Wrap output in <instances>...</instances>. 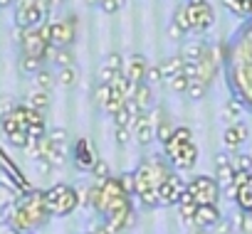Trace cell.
<instances>
[{"label":"cell","mask_w":252,"mask_h":234,"mask_svg":"<svg viewBox=\"0 0 252 234\" xmlns=\"http://www.w3.org/2000/svg\"><path fill=\"white\" fill-rule=\"evenodd\" d=\"M166 158V156H163ZM161 156H154V158H146L136 170H134V182H136V197L146 205V207H156L161 205L158 202V185L161 180L173 170L168 160H163Z\"/></svg>","instance_id":"cell-1"},{"label":"cell","mask_w":252,"mask_h":234,"mask_svg":"<svg viewBox=\"0 0 252 234\" xmlns=\"http://www.w3.org/2000/svg\"><path fill=\"white\" fill-rule=\"evenodd\" d=\"M50 212H47V205H45V192L35 190L30 195H25L15 209H13V217H10V224L15 232H32L42 224L50 222Z\"/></svg>","instance_id":"cell-2"},{"label":"cell","mask_w":252,"mask_h":234,"mask_svg":"<svg viewBox=\"0 0 252 234\" xmlns=\"http://www.w3.org/2000/svg\"><path fill=\"white\" fill-rule=\"evenodd\" d=\"M163 156L171 163V168L186 173L193 170V165L198 163V146L193 143V133L186 126L173 129V136L163 143Z\"/></svg>","instance_id":"cell-3"},{"label":"cell","mask_w":252,"mask_h":234,"mask_svg":"<svg viewBox=\"0 0 252 234\" xmlns=\"http://www.w3.org/2000/svg\"><path fill=\"white\" fill-rule=\"evenodd\" d=\"M45 205H47V212L52 217H67L79 207V192L72 185L57 182V185L45 190Z\"/></svg>","instance_id":"cell-4"},{"label":"cell","mask_w":252,"mask_h":234,"mask_svg":"<svg viewBox=\"0 0 252 234\" xmlns=\"http://www.w3.org/2000/svg\"><path fill=\"white\" fill-rule=\"evenodd\" d=\"M186 190L198 205H218L222 197V185L210 175H195L193 180H188Z\"/></svg>","instance_id":"cell-5"},{"label":"cell","mask_w":252,"mask_h":234,"mask_svg":"<svg viewBox=\"0 0 252 234\" xmlns=\"http://www.w3.org/2000/svg\"><path fill=\"white\" fill-rule=\"evenodd\" d=\"M186 10H188V20H190V32H205L213 27L215 15L205 0H188Z\"/></svg>","instance_id":"cell-6"},{"label":"cell","mask_w":252,"mask_h":234,"mask_svg":"<svg viewBox=\"0 0 252 234\" xmlns=\"http://www.w3.org/2000/svg\"><path fill=\"white\" fill-rule=\"evenodd\" d=\"M20 47H23V54H30V57H40V59H45L50 42H47V37L42 35V30H40V25H37V27H28V30H23V35H20Z\"/></svg>","instance_id":"cell-7"},{"label":"cell","mask_w":252,"mask_h":234,"mask_svg":"<svg viewBox=\"0 0 252 234\" xmlns=\"http://www.w3.org/2000/svg\"><path fill=\"white\" fill-rule=\"evenodd\" d=\"M186 185H188V182H183V180H181V175H176V173L171 170V173L161 180V185H158V202H161V205H166V207L178 205L181 195L186 192Z\"/></svg>","instance_id":"cell-8"},{"label":"cell","mask_w":252,"mask_h":234,"mask_svg":"<svg viewBox=\"0 0 252 234\" xmlns=\"http://www.w3.org/2000/svg\"><path fill=\"white\" fill-rule=\"evenodd\" d=\"M47 20V15L37 8L35 0L30 3H15V25L20 30H28V27H37Z\"/></svg>","instance_id":"cell-9"},{"label":"cell","mask_w":252,"mask_h":234,"mask_svg":"<svg viewBox=\"0 0 252 234\" xmlns=\"http://www.w3.org/2000/svg\"><path fill=\"white\" fill-rule=\"evenodd\" d=\"M77 32V20L74 18H62L50 23V45L55 47H69Z\"/></svg>","instance_id":"cell-10"},{"label":"cell","mask_w":252,"mask_h":234,"mask_svg":"<svg viewBox=\"0 0 252 234\" xmlns=\"http://www.w3.org/2000/svg\"><path fill=\"white\" fill-rule=\"evenodd\" d=\"M96 160H99V153H96L94 143L89 138H79L74 143V165L82 173H92L94 165H96Z\"/></svg>","instance_id":"cell-11"},{"label":"cell","mask_w":252,"mask_h":234,"mask_svg":"<svg viewBox=\"0 0 252 234\" xmlns=\"http://www.w3.org/2000/svg\"><path fill=\"white\" fill-rule=\"evenodd\" d=\"M131 133H134L136 143H141V146L154 143V138H156V121H154V116H151L149 111H141L136 119H134Z\"/></svg>","instance_id":"cell-12"},{"label":"cell","mask_w":252,"mask_h":234,"mask_svg":"<svg viewBox=\"0 0 252 234\" xmlns=\"http://www.w3.org/2000/svg\"><path fill=\"white\" fill-rule=\"evenodd\" d=\"M146 69H149V62H146L144 54H129L126 62H124V67H121L124 77L129 79L131 84H136V86L146 79Z\"/></svg>","instance_id":"cell-13"},{"label":"cell","mask_w":252,"mask_h":234,"mask_svg":"<svg viewBox=\"0 0 252 234\" xmlns=\"http://www.w3.org/2000/svg\"><path fill=\"white\" fill-rule=\"evenodd\" d=\"M220 219H222V214H220L218 205H198V209H195V214H193L190 222L198 229H213Z\"/></svg>","instance_id":"cell-14"},{"label":"cell","mask_w":252,"mask_h":234,"mask_svg":"<svg viewBox=\"0 0 252 234\" xmlns=\"http://www.w3.org/2000/svg\"><path fill=\"white\" fill-rule=\"evenodd\" d=\"M245 141H247V126L240 124V121H232V124L225 129V133H222V146H225V151H237Z\"/></svg>","instance_id":"cell-15"},{"label":"cell","mask_w":252,"mask_h":234,"mask_svg":"<svg viewBox=\"0 0 252 234\" xmlns=\"http://www.w3.org/2000/svg\"><path fill=\"white\" fill-rule=\"evenodd\" d=\"M232 175H235V168H232V158L227 153H218L215 156V178L220 185H227L232 182Z\"/></svg>","instance_id":"cell-16"},{"label":"cell","mask_w":252,"mask_h":234,"mask_svg":"<svg viewBox=\"0 0 252 234\" xmlns=\"http://www.w3.org/2000/svg\"><path fill=\"white\" fill-rule=\"evenodd\" d=\"M121 67H124V62H121V54H109L106 59H104V64H101V69H99V81H104V84H111V79L116 77V74H121Z\"/></svg>","instance_id":"cell-17"},{"label":"cell","mask_w":252,"mask_h":234,"mask_svg":"<svg viewBox=\"0 0 252 234\" xmlns=\"http://www.w3.org/2000/svg\"><path fill=\"white\" fill-rule=\"evenodd\" d=\"M183 57L181 54H176V57H168V59H163L158 67H161V74H163V79L168 81V79H173V77H178V74H183Z\"/></svg>","instance_id":"cell-18"},{"label":"cell","mask_w":252,"mask_h":234,"mask_svg":"<svg viewBox=\"0 0 252 234\" xmlns=\"http://www.w3.org/2000/svg\"><path fill=\"white\" fill-rule=\"evenodd\" d=\"M136 104H139V108L141 111H149V106L154 104V86L151 84H146V81H141L139 86H136V91H134V96H131Z\"/></svg>","instance_id":"cell-19"},{"label":"cell","mask_w":252,"mask_h":234,"mask_svg":"<svg viewBox=\"0 0 252 234\" xmlns=\"http://www.w3.org/2000/svg\"><path fill=\"white\" fill-rule=\"evenodd\" d=\"M176 207H178L181 217H183L186 222H190V219H193V214H195V209H198V202H195V200L188 195V190H186V192L181 195V200H178V205H176Z\"/></svg>","instance_id":"cell-20"},{"label":"cell","mask_w":252,"mask_h":234,"mask_svg":"<svg viewBox=\"0 0 252 234\" xmlns=\"http://www.w3.org/2000/svg\"><path fill=\"white\" fill-rule=\"evenodd\" d=\"M235 205L240 207V212H250V209H252V185H250V180H247V185L237 187Z\"/></svg>","instance_id":"cell-21"},{"label":"cell","mask_w":252,"mask_h":234,"mask_svg":"<svg viewBox=\"0 0 252 234\" xmlns=\"http://www.w3.org/2000/svg\"><path fill=\"white\" fill-rule=\"evenodd\" d=\"M124 104H126V96H124L119 89L111 86V94H109V99L104 101V111H106L109 116H114L119 108H124Z\"/></svg>","instance_id":"cell-22"},{"label":"cell","mask_w":252,"mask_h":234,"mask_svg":"<svg viewBox=\"0 0 252 234\" xmlns=\"http://www.w3.org/2000/svg\"><path fill=\"white\" fill-rule=\"evenodd\" d=\"M205 45L203 42H188L186 47H183V52H181V57H183V62H198L203 54H205Z\"/></svg>","instance_id":"cell-23"},{"label":"cell","mask_w":252,"mask_h":234,"mask_svg":"<svg viewBox=\"0 0 252 234\" xmlns=\"http://www.w3.org/2000/svg\"><path fill=\"white\" fill-rule=\"evenodd\" d=\"M208 94V81H203V79H198V77H193L190 81H188V89H186V96H190L193 101H200L203 96Z\"/></svg>","instance_id":"cell-24"},{"label":"cell","mask_w":252,"mask_h":234,"mask_svg":"<svg viewBox=\"0 0 252 234\" xmlns=\"http://www.w3.org/2000/svg\"><path fill=\"white\" fill-rule=\"evenodd\" d=\"M28 104L32 106V108H37V111H45L47 106H50V94L45 91V89H32L30 91V96H28Z\"/></svg>","instance_id":"cell-25"},{"label":"cell","mask_w":252,"mask_h":234,"mask_svg":"<svg viewBox=\"0 0 252 234\" xmlns=\"http://www.w3.org/2000/svg\"><path fill=\"white\" fill-rule=\"evenodd\" d=\"M154 121H156V119H154ZM171 136H173V124L166 121V119H158V121H156V141L163 146Z\"/></svg>","instance_id":"cell-26"},{"label":"cell","mask_w":252,"mask_h":234,"mask_svg":"<svg viewBox=\"0 0 252 234\" xmlns=\"http://www.w3.org/2000/svg\"><path fill=\"white\" fill-rule=\"evenodd\" d=\"M173 25H176V27H178V30H181L183 35H186V32H190V20H188V10H186V3H183V5H181V8H178V10L173 13Z\"/></svg>","instance_id":"cell-27"},{"label":"cell","mask_w":252,"mask_h":234,"mask_svg":"<svg viewBox=\"0 0 252 234\" xmlns=\"http://www.w3.org/2000/svg\"><path fill=\"white\" fill-rule=\"evenodd\" d=\"M42 62H45V59H40V57L23 54V59H20V69H23L25 74H37V72L42 69Z\"/></svg>","instance_id":"cell-28"},{"label":"cell","mask_w":252,"mask_h":234,"mask_svg":"<svg viewBox=\"0 0 252 234\" xmlns=\"http://www.w3.org/2000/svg\"><path fill=\"white\" fill-rule=\"evenodd\" d=\"M77 69L74 67H60V74H57V81L64 86V89H69V86H74L77 84Z\"/></svg>","instance_id":"cell-29"},{"label":"cell","mask_w":252,"mask_h":234,"mask_svg":"<svg viewBox=\"0 0 252 234\" xmlns=\"http://www.w3.org/2000/svg\"><path fill=\"white\" fill-rule=\"evenodd\" d=\"M240 113H242V104H237V101H232V99L222 106V116H225L227 121H237Z\"/></svg>","instance_id":"cell-30"},{"label":"cell","mask_w":252,"mask_h":234,"mask_svg":"<svg viewBox=\"0 0 252 234\" xmlns=\"http://www.w3.org/2000/svg\"><path fill=\"white\" fill-rule=\"evenodd\" d=\"M222 3L230 13H235L240 18H247V0H222Z\"/></svg>","instance_id":"cell-31"},{"label":"cell","mask_w":252,"mask_h":234,"mask_svg":"<svg viewBox=\"0 0 252 234\" xmlns=\"http://www.w3.org/2000/svg\"><path fill=\"white\" fill-rule=\"evenodd\" d=\"M32 77H35V86H37V89L50 91V86H52V74H50L47 69H40V72L32 74Z\"/></svg>","instance_id":"cell-32"},{"label":"cell","mask_w":252,"mask_h":234,"mask_svg":"<svg viewBox=\"0 0 252 234\" xmlns=\"http://www.w3.org/2000/svg\"><path fill=\"white\" fill-rule=\"evenodd\" d=\"M188 77L186 74H178V77H173V79H168V86H171V91H176V94H186V89H188Z\"/></svg>","instance_id":"cell-33"},{"label":"cell","mask_w":252,"mask_h":234,"mask_svg":"<svg viewBox=\"0 0 252 234\" xmlns=\"http://www.w3.org/2000/svg\"><path fill=\"white\" fill-rule=\"evenodd\" d=\"M232 168H235V170H247V173H252V156H247V153L235 156V158H232Z\"/></svg>","instance_id":"cell-34"},{"label":"cell","mask_w":252,"mask_h":234,"mask_svg":"<svg viewBox=\"0 0 252 234\" xmlns=\"http://www.w3.org/2000/svg\"><path fill=\"white\" fill-rule=\"evenodd\" d=\"M8 141H10L15 148H25V146L30 143V136H28V131H15V133L8 136Z\"/></svg>","instance_id":"cell-35"},{"label":"cell","mask_w":252,"mask_h":234,"mask_svg":"<svg viewBox=\"0 0 252 234\" xmlns=\"http://www.w3.org/2000/svg\"><path fill=\"white\" fill-rule=\"evenodd\" d=\"M119 182H121V187H124V192H126V195H134V192H136L134 173H124V175L119 178Z\"/></svg>","instance_id":"cell-36"},{"label":"cell","mask_w":252,"mask_h":234,"mask_svg":"<svg viewBox=\"0 0 252 234\" xmlns=\"http://www.w3.org/2000/svg\"><path fill=\"white\" fill-rule=\"evenodd\" d=\"M161 79H163V74H161V67H158V64L146 69V79H144L146 84H151V86H154V84H158Z\"/></svg>","instance_id":"cell-37"},{"label":"cell","mask_w":252,"mask_h":234,"mask_svg":"<svg viewBox=\"0 0 252 234\" xmlns=\"http://www.w3.org/2000/svg\"><path fill=\"white\" fill-rule=\"evenodd\" d=\"M109 94H111V84H104V81H99V86L94 89V96H96V101L104 106V101L109 99Z\"/></svg>","instance_id":"cell-38"},{"label":"cell","mask_w":252,"mask_h":234,"mask_svg":"<svg viewBox=\"0 0 252 234\" xmlns=\"http://www.w3.org/2000/svg\"><path fill=\"white\" fill-rule=\"evenodd\" d=\"M94 180H104V178H109V165H106V160H96V165H94Z\"/></svg>","instance_id":"cell-39"},{"label":"cell","mask_w":252,"mask_h":234,"mask_svg":"<svg viewBox=\"0 0 252 234\" xmlns=\"http://www.w3.org/2000/svg\"><path fill=\"white\" fill-rule=\"evenodd\" d=\"M134 133H131V129L129 126H116V143L119 146H124V143H129V138H131Z\"/></svg>","instance_id":"cell-40"},{"label":"cell","mask_w":252,"mask_h":234,"mask_svg":"<svg viewBox=\"0 0 252 234\" xmlns=\"http://www.w3.org/2000/svg\"><path fill=\"white\" fill-rule=\"evenodd\" d=\"M237 232H242V234H252V214L242 212V222H240Z\"/></svg>","instance_id":"cell-41"},{"label":"cell","mask_w":252,"mask_h":234,"mask_svg":"<svg viewBox=\"0 0 252 234\" xmlns=\"http://www.w3.org/2000/svg\"><path fill=\"white\" fill-rule=\"evenodd\" d=\"M121 3H124V0H101L99 5H101L104 13H116V10L121 8Z\"/></svg>","instance_id":"cell-42"},{"label":"cell","mask_w":252,"mask_h":234,"mask_svg":"<svg viewBox=\"0 0 252 234\" xmlns=\"http://www.w3.org/2000/svg\"><path fill=\"white\" fill-rule=\"evenodd\" d=\"M92 234H116V232H114V227H111V224H109V222L104 219L101 224L92 227Z\"/></svg>","instance_id":"cell-43"},{"label":"cell","mask_w":252,"mask_h":234,"mask_svg":"<svg viewBox=\"0 0 252 234\" xmlns=\"http://www.w3.org/2000/svg\"><path fill=\"white\" fill-rule=\"evenodd\" d=\"M10 5H15V0H0V8H10Z\"/></svg>","instance_id":"cell-44"},{"label":"cell","mask_w":252,"mask_h":234,"mask_svg":"<svg viewBox=\"0 0 252 234\" xmlns=\"http://www.w3.org/2000/svg\"><path fill=\"white\" fill-rule=\"evenodd\" d=\"M247 18H252V0H247Z\"/></svg>","instance_id":"cell-45"},{"label":"cell","mask_w":252,"mask_h":234,"mask_svg":"<svg viewBox=\"0 0 252 234\" xmlns=\"http://www.w3.org/2000/svg\"><path fill=\"white\" fill-rule=\"evenodd\" d=\"M195 234H208V229H198V232H195Z\"/></svg>","instance_id":"cell-46"},{"label":"cell","mask_w":252,"mask_h":234,"mask_svg":"<svg viewBox=\"0 0 252 234\" xmlns=\"http://www.w3.org/2000/svg\"><path fill=\"white\" fill-rule=\"evenodd\" d=\"M18 234H32V232H18Z\"/></svg>","instance_id":"cell-47"},{"label":"cell","mask_w":252,"mask_h":234,"mask_svg":"<svg viewBox=\"0 0 252 234\" xmlns=\"http://www.w3.org/2000/svg\"><path fill=\"white\" fill-rule=\"evenodd\" d=\"M247 214H252V209H250V212H247Z\"/></svg>","instance_id":"cell-48"},{"label":"cell","mask_w":252,"mask_h":234,"mask_svg":"<svg viewBox=\"0 0 252 234\" xmlns=\"http://www.w3.org/2000/svg\"><path fill=\"white\" fill-rule=\"evenodd\" d=\"M96 3H101V0H96Z\"/></svg>","instance_id":"cell-49"},{"label":"cell","mask_w":252,"mask_h":234,"mask_svg":"<svg viewBox=\"0 0 252 234\" xmlns=\"http://www.w3.org/2000/svg\"><path fill=\"white\" fill-rule=\"evenodd\" d=\"M250 156H252V153H250Z\"/></svg>","instance_id":"cell-50"},{"label":"cell","mask_w":252,"mask_h":234,"mask_svg":"<svg viewBox=\"0 0 252 234\" xmlns=\"http://www.w3.org/2000/svg\"><path fill=\"white\" fill-rule=\"evenodd\" d=\"M89 234H92V232H89Z\"/></svg>","instance_id":"cell-51"}]
</instances>
